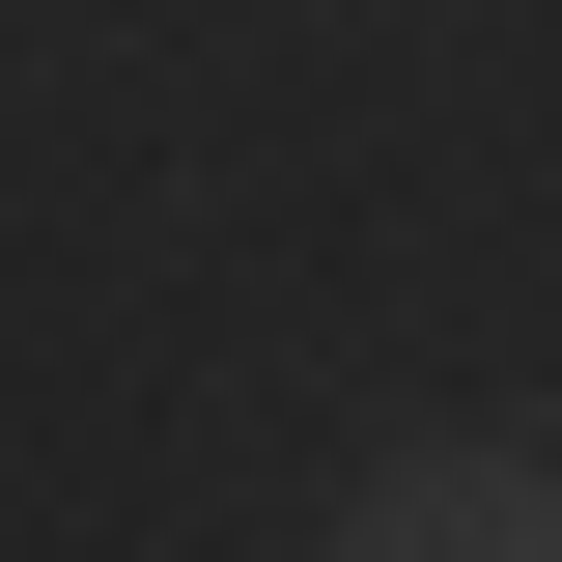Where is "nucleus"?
Segmentation results:
<instances>
[{"label":"nucleus","instance_id":"nucleus-1","mask_svg":"<svg viewBox=\"0 0 562 562\" xmlns=\"http://www.w3.org/2000/svg\"><path fill=\"white\" fill-rule=\"evenodd\" d=\"M338 562H562V479L535 450H394V479L338 506Z\"/></svg>","mask_w":562,"mask_h":562}]
</instances>
